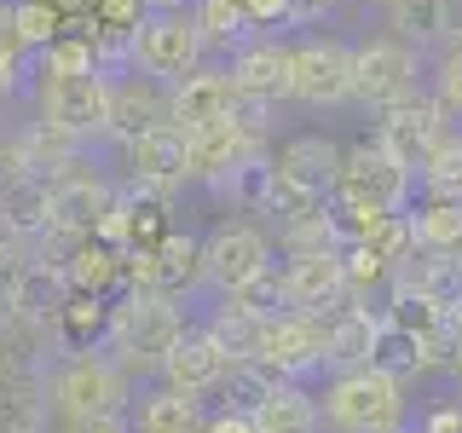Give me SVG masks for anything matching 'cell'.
I'll use <instances>...</instances> for the list:
<instances>
[{
  "label": "cell",
  "instance_id": "cell-1",
  "mask_svg": "<svg viewBox=\"0 0 462 433\" xmlns=\"http://www.w3.org/2000/svg\"><path fill=\"white\" fill-rule=\"evenodd\" d=\"M324 416L336 433H404L411 399H404L399 375L358 364V370H336V382L324 387Z\"/></svg>",
  "mask_w": 462,
  "mask_h": 433
},
{
  "label": "cell",
  "instance_id": "cell-2",
  "mask_svg": "<svg viewBox=\"0 0 462 433\" xmlns=\"http://www.w3.org/2000/svg\"><path fill=\"white\" fill-rule=\"evenodd\" d=\"M180 329H185V318H180L168 289L134 283V295L110 312V353H116L122 370H139V375L162 370V358H168V346L180 341Z\"/></svg>",
  "mask_w": 462,
  "mask_h": 433
},
{
  "label": "cell",
  "instance_id": "cell-3",
  "mask_svg": "<svg viewBox=\"0 0 462 433\" xmlns=\"http://www.w3.org/2000/svg\"><path fill=\"white\" fill-rule=\"evenodd\" d=\"M197 64H208V41L197 29L191 6H151L134 29V69L156 81H185Z\"/></svg>",
  "mask_w": 462,
  "mask_h": 433
},
{
  "label": "cell",
  "instance_id": "cell-4",
  "mask_svg": "<svg viewBox=\"0 0 462 433\" xmlns=\"http://www.w3.org/2000/svg\"><path fill=\"white\" fill-rule=\"evenodd\" d=\"M35 110L58 134L76 144H93L110 134V76L105 69H81V76H35Z\"/></svg>",
  "mask_w": 462,
  "mask_h": 433
},
{
  "label": "cell",
  "instance_id": "cell-5",
  "mask_svg": "<svg viewBox=\"0 0 462 433\" xmlns=\"http://www.w3.org/2000/svg\"><path fill=\"white\" fill-rule=\"evenodd\" d=\"M127 393V370L110 353H76L52 375V416H122Z\"/></svg>",
  "mask_w": 462,
  "mask_h": 433
},
{
  "label": "cell",
  "instance_id": "cell-6",
  "mask_svg": "<svg viewBox=\"0 0 462 433\" xmlns=\"http://www.w3.org/2000/svg\"><path fill=\"white\" fill-rule=\"evenodd\" d=\"M289 98L307 110H336L353 98V41L341 35H295Z\"/></svg>",
  "mask_w": 462,
  "mask_h": 433
},
{
  "label": "cell",
  "instance_id": "cell-7",
  "mask_svg": "<svg viewBox=\"0 0 462 433\" xmlns=\"http://www.w3.org/2000/svg\"><path fill=\"white\" fill-rule=\"evenodd\" d=\"M416 69H422V52L399 35H370L353 47V105L365 110H387L399 98L416 93Z\"/></svg>",
  "mask_w": 462,
  "mask_h": 433
},
{
  "label": "cell",
  "instance_id": "cell-8",
  "mask_svg": "<svg viewBox=\"0 0 462 433\" xmlns=\"http://www.w3.org/2000/svg\"><path fill=\"white\" fill-rule=\"evenodd\" d=\"M457 115L439 105V98H422V87H416L411 98H399V105L382 110V127H375V139L387 144V156L393 162H404L411 173H422V162L433 151H439L445 134H457Z\"/></svg>",
  "mask_w": 462,
  "mask_h": 433
},
{
  "label": "cell",
  "instance_id": "cell-9",
  "mask_svg": "<svg viewBox=\"0 0 462 433\" xmlns=\"http://www.w3.org/2000/svg\"><path fill=\"white\" fill-rule=\"evenodd\" d=\"M266 266H272V237L254 220H226V226H214L208 237H202V283H208L214 295L243 289Z\"/></svg>",
  "mask_w": 462,
  "mask_h": 433
},
{
  "label": "cell",
  "instance_id": "cell-10",
  "mask_svg": "<svg viewBox=\"0 0 462 433\" xmlns=\"http://www.w3.org/2000/svg\"><path fill=\"white\" fill-rule=\"evenodd\" d=\"M324 353H329V318L324 312H278V318H266V336H260L254 358L272 375L295 382V375L324 364Z\"/></svg>",
  "mask_w": 462,
  "mask_h": 433
},
{
  "label": "cell",
  "instance_id": "cell-11",
  "mask_svg": "<svg viewBox=\"0 0 462 433\" xmlns=\"http://www.w3.org/2000/svg\"><path fill=\"white\" fill-rule=\"evenodd\" d=\"M47 180H52V237H93L98 220L116 208L110 180L87 173L81 156H69V162L52 168Z\"/></svg>",
  "mask_w": 462,
  "mask_h": 433
},
{
  "label": "cell",
  "instance_id": "cell-12",
  "mask_svg": "<svg viewBox=\"0 0 462 433\" xmlns=\"http://www.w3.org/2000/svg\"><path fill=\"white\" fill-rule=\"evenodd\" d=\"M156 127H173V87L144 76V69H122L110 76V139H139L156 134Z\"/></svg>",
  "mask_w": 462,
  "mask_h": 433
},
{
  "label": "cell",
  "instance_id": "cell-13",
  "mask_svg": "<svg viewBox=\"0 0 462 433\" xmlns=\"http://www.w3.org/2000/svg\"><path fill=\"white\" fill-rule=\"evenodd\" d=\"M341 162H346V151L329 134H289V139H278V151H272V173H278L283 185H300V191H318V197L336 191Z\"/></svg>",
  "mask_w": 462,
  "mask_h": 433
},
{
  "label": "cell",
  "instance_id": "cell-14",
  "mask_svg": "<svg viewBox=\"0 0 462 433\" xmlns=\"http://www.w3.org/2000/svg\"><path fill=\"white\" fill-rule=\"evenodd\" d=\"M156 375H162L168 387H180V393L208 399V393H220V382L231 375V358L208 329H180V341L168 346V358H162Z\"/></svg>",
  "mask_w": 462,
  "mask_h": 433
},
{
  "label": "cell",
  "instance_id": "cell-15",
  "mask_svg": "<svg viewBox=\"0 0 462 433\" xmlns=\"http://www.w3.org/2000/svg\"><path fill=\"white\" fill-rule=\"evenodd\" d=\"M283 295H289V312H329V307H341V300H353V283H346V249L289 260L283 266Z\"/></svg>",
  "mask_w": 462,
  "mask_h": 433
},
{
  "label": "cell",
  "instance_id": "cell-16",
  "mask_svg": "<svg viewBox=\"0 0 462 433\" xmlns=\"http://www.w3.org/2000/svg\"><path fill=\"white\" fill-rule=\"evenodd\" d=\"M289 64H295V35H278V29H260L249 35L237 52H231V81L249 87V93H266V98H289Z\"/></svg>",
  "mask_w": 462,
  "mask_h": 433
},
{
  "label": "cell",
  "instance_id": "cell-17",
  "mask_svg": "<svg viewBox=\"0 0 462 433\" xmlns=\"http://www.w3.org/2000/svg\"><path fill=\"white\" fill-rule=\"evenodd\" d=\"M231 93H237V81H231L226 64H197L185 81H173V127L180 134L220 127L231 115Z\"/></svg>",
  "mask_w": 462,
  "mask_h": 433
},
{
  "label": "cell",
  "instance_id": "cell-18",
  "mask_svg": "<svg viewBox=\"0 0 462 433\" xmlns=\"http://www.w3.org/2000/svg\"><path fill=\"white\" fill-rule=\"evenodd\" d=\"M254 156H266V139H249L237 122L185 134V173L202 180V185H220L226 173H237L243 162H254Z\"/></svg>",
  "mask_w": 462,
  "mask_h": 433
},
{
  "label": "cell",
  "instance_id": "cell-19",
  "mask_svg": "<svg viewBox=\"0 0 462 433\" xmlns=\"http://www.w3.org/2000/svg\"><path fill=\"white\" fill-rule=\"evenodd\" d=\"M122 168H127V180L139 185V197L191 180V173H185V134L180 127H156V134L122 139Z\"/></svg>",
  "mask_w": 462,
  "mask_h": 433
},
{
  "label": "cell",
  "instance_id": "cell-20",
  "mask_svg": "<svg viewBox=\"0 0 462 433\" xmlns=\"http://www.w3.org/2000/svg\"><path fill=\"white\" fill-rule=\"evenodd\" d=\"M52 231V180L47 173H18L0 185V237L35 243Z\"/></svg>",
  "mask_w": 462,
  "mask_h": 433
},
{
  "label": "cell",
  "instance_id": "cell-21",
  "mask_svg": "<svg viewBox=\"0 0 462 433\" xmlns=\"http://www.w3.org/2000/svg\"><path fill=\"white\" fill-rule=\"evenodd\" d=\"M249 416H254V433H318L324 428V404L300 382H283V375L249 404Z\"/></svg>",
  "mask_w": 462,
  "mask_h": 433
},
{
  "label": "cell",
  "instance_id": "cell-22",
  "mask_svg": "<svg viewBox=\"0 0 462 433\" xmlns=\"http://www.w3.org/2000/svg\"><path fill=\"white\" fill-rule=\"evenodd\" d=\"M134 433H202V422H208V410H202L197 393H180V387H151V393H139L134 404Z\"/></svg>",
  "mask_w": 462,
  "mask_h": 433
},
{
  "label": "cell",
  "instance_id": "cell-23",
  "mask_svg": "<svg viewBox=\"0 0 462 433\" xmlns=\"http://www.w3.org/2000/svg\"><path fill=\"white\" fill-rule=\"evenodd\" d=\"M451 6L457 0H387V29L399 41H411L416 52L445 47L451 41Z\"/></svg>",
  "mask_w": 462,
  "mask_h": 433
},
{
  "label": "cell",
  "instance_id": "cell-24",
  "mask_svg": "<svg viewBox=\"0 0 462 433\" xmlns=\"http://www.w3.org/2000/svg\"><path fill=\"white\" fill-rule=\"evenodd\" d=\"M202 329H208V336L226 346L231 364H249V358L260 353V336H266V318L249 312L237 295H220V307L208 312V324H202Z\"/></svg>",
  "mask_w": 462,
  "mask_h": 433
},
{
  "label": "cell",
  "instance_id": "cell-25",
  "mask_svg": "<svg viewBox=\"0 0 462 433\" xmlns=\"http://www.w3.org/2000/svg\"><path fill=\"white\" fill-rule=\"evenodd\" d=\"M375 336H382V318H370V312H341V318H329V353H324V364L329 370H358V364H370V353H375Z\"/></svg>",
  "mask_w": 462,
  "mask_h": 433
},
{
  "label": "cell",
  "instance_id": "cell-26",
  "mask_svg": "<svg viewBox=\"0 0 462 433\" xmlns=\"http://www.w3.org/2000/svg\"><path fill=\"white\" fill-rule=\"evenodd\" d=\"M278 249H283L289 260L346 249V243H341V226H336V214H329V202H324V208H307V214H289V220L278 226Z\"/></svg>",
  "mask_w": 462,
  "mask_h": 433
},
{
  "label": "cell",
  "instance_id": "cell-27",
  "mask_svg": "<svg viewBox=\"0 0 462 433\" xmlns=\"http://www.w3.org/2000/svg\"><path fill=\"white\" fill-rule=\"evenodd\" d=\"M404 214H411L416 249H451V254L462 249V197H428Z\"/></svg>",
  "mask_w": 462,
  "mask_h": 433
},
{
  "label": "cell",
  "instance_id": "cell-28",
  "mask_svg": "<svg viewBox=\"0 0 462 433\" xmlns=\"http://www.w3.org/2000/svg\"><path fill=\"white\" fill-rule=\"evenodd\" d=\"M191 12H197V29L208 41V52H237L249 35H260L243 0H197Z\"/></svg>",
  "mask_w": 462,
  "mask_h": 433
},
{
  "label": "cell",
  "instance_id": "cell-29",
  "mask_svg": "<svg viewBox=\"0 0 462 433\" xmlns=\"http://www.w3.org/2000/svg\"><path fill=\"white\" fill-rule=\"evenodd\" d=\"M116 272H122V260H116V243H105V237H76V243H69L64 278L76 283V289H105Z\"/></svg>",
  "mask_w": 462,
  "mask_h": 433
},
{
  "label": "cell",
  "instance_id": "cell-30",
  "mask_svg": "<svg viewBox=\"0 0 462 433\" xmlns=\"http://www.w3.org/2000/svg\"><path fill=\"white\" fill-rule=\"evenodd\" d=\"M23 81H35V52L18 41V29H12V0L0 6V98L23 93Z\"/></svg>",
  "mask_w": 462,
  "mask_h": 433
},
{
  "label": "cell",
  "instance_id": "cell-31",
  "mask_svg": "<svg viewBox=\"0 0 462 433\" xmlns=\"http://www.w3.org/2000/svg\"><path fill=\"white\" fill-rule=\"evenodd\" d=\"M12 29H18V41L29 52H41L64 35V12L52 0H12Z\"/></svg>",
  "mask_w": 462,
  "mask_h": 433
},
{
  "label": "cell",
  "instance_id": "cell-32",
  "mask_svg": "<svg viewBox=\"0 0 462 433\" xmlns=\"http://www.w3.org/2000/svg\"><path fill=\"white\" fill-rule=\"evenodd\" d=\"M370 364L375 370H387V375H422V353H416V336L411 329H399L393 318H382V336H375V353H370Z\"/></svg>",
  "mask_w": 462,
  "mask_h": 433
},
{
  "label": "cell",
  "instance_id": "cell-33",
  "mask_svg": "<svg viewBox=\"0 0 462 433\" xmlns=\"http://www.w3.org/2000/svg\"><path fill=\"white\" fill-rule=\"evenodd\" d=\"M29 243L18 237H0V324H6L12 312H18V300H23V278H29Z\"/></svg>",
  "mask_w": 462,
  "mask_h": 433
},
{
  "label": "cell",
  "instance_id": "cell-34",
  "mask_svg": "<svg viewBox=\"0 0 462 433\" xmlns=\"http://www.w3.org/2000/svg\"><path fill=\"white\" fill-rule=\"evenodd\" d=\"M226 122H237L249 139H272V127H278V98L237 87V93H231V115H226Z\"/></svg>",
  "mask_w": 462,
  "mask_h": 433
},
{
  "label": "cell",
  "instance_id": "cell-35",
  "mask_svg": "<svg viewBox=\"0 0 462 433\" xmlns=\"http://www.w3.org/2000/svg\"><path fill=\"white\" fill-rule=\"evenodd\" d=\"M243 6H249L254 29H295V23H312L324 0H243Z\"/></svg>",
  "mask_w": 462,
  "mask_h": 433
},
{
  "label": "cell",
  "instance_id": "cell-36",
  "mask_svg": "<svg viewBox=\"0 0 462 433\" xmlns=\"http://www.w3.org/2000/svg\"><path fill=\"white\" fill-rule=\"evenodd\" d=\"M231 295L243 300L249 312H260V318H278V312H289V295H283V272H260V278H249L243 289H231Z\"/></svg>",
  "mask_w": 462,
  "mask_h": 433
},
{
  "label": "cell",
  "instance_id": "cell-37",
  "mask_svg": "<svg viewBox=\"0 0 462 433\" xmlns=\"http://www.w3.org/2000/svg\"><path fill=\"white\" fill-rule=\"evenodd\" d=\"M433 98L451 115H462V41H445L439 64H433Z\"/></svg>",
  "mask_w": 462,
  "mask_h": 433
},
{
  "label": "cell",
  "instance_id": "cell-38",
  "mask_svg": "<svg viewBox=\"0 0 462 433\" xmlns=\"http://www.w3.org/2000/svg\"><path fill=\"white\" fill-rule=\"evenodd\" d=\"M52 433H134V422H127V410L122 416H58Z\"/></svg>",
  "mask_w": 462,
  "mask_h": 433
},
{
  "label": "cell",
  "instance_id": "cell-39",
  "mask_svg": "<svg viewBox=\"0 0 462 433\" xmlns=\"http://www.w3.org/2000/svg\"><path fill=\"white\" fill-rule=\"evenodd\" d=\"M202 433H254V416L231 404V410H214L208 422H202Z\"/></svg>",
  "mask_w": 462,
  "mask_h": 433
},
{
  "label": "cell",
  "instance_id": "cell-40",
  "mask_svg": "<svg viewBox=\"0 0 462 433\" xmlns=\"http://www.w3.org/2000/svg\"><path fill=\"white\" fill-rule=\"evenodd\" d=\"M422 433H462V399H457V404H445V410H433Z\"/></svg>",
  "mask_w": 462,
  "mask_h": 433
},
{
  "label": "cell",
  "instance_id": "cell-41",
  "mask_svg": "<svg viewBox=\"0 0 462 433\" xmlns=\"http://www.w3.org/2000/svg\"><path fill=\"white\" fill-rule=\"evenodd\" d=\"M144 6H197V0H144Z\"/></svg>",
  "mask_w": 462,
  "mask_h": 433
},
{
  "label": "cell",
  "instance_id": "cell-42",
  "mask_svg": "<svg viewBox=\"0 0 462 433\" xmlns=\"http://www.w3.org/2000/svg\"><path fill=\"white\" fill-rule=\"evenodd\" d=\"M451 375H457V387H462V346H457V364H451Z\"/></svg>",
  "mask_w": 462,
  "mask_h": 433
},
{
  "label": "cell",
  "instance_id": "cell-43",
  "mask_svg": "<svg viewBox=\"0 0 462 433\" xmlns=\"http://www.w3.org/2000/svg\"><path fill=\"white\" fill-rule=\"evenodd\" d=\"M451 318H457V329H462V300H457V307H451Z\"/></svg>",
  "mask_w": 462,
  "mask_h": 433
},
{
  "label": "cell",
  "instance_id": "cell-44",
  "mask_svg": "<svg viewBox=\"0 0 462 433\" xmlns=\"http://www.w3.org/2000/svg\"><path fill=\"white\" fill-rule=\"evenodd\" d=\"M457 260H462V249H457Z\"/></svg>",
  "mask_w": 462,
  "mask_h": 433
}]
</instances>
